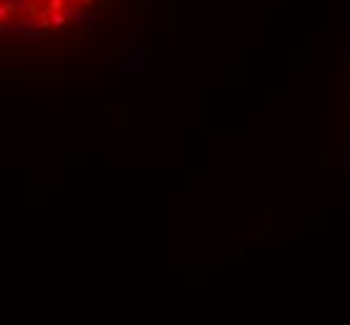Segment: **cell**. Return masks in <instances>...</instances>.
Here are the masks:
<instances>
[{"instance_id":"cell-1","label":"cell","mask_w":350,"mask_h":325,"mask_svg":"<svg viewBox=\"0 0 350 325\" xmlns=\"http://www.w3.org/2000/svg\"><path fill=\"white\" fill-rule=\"evenodd\" d=\"M28 30H38V15L35 13H28V15H23V18H18V20H13V25L8 28V35H23V33H28Z\"/></svg>"},{"instance_id":"cell-2","label":"cell","mask_w":350,"mask_h":325,"mask_svg":"<svg viewBox=\"0 0 350 325\" xmlns=\"http://www.w3.org/2000/svg\"><path fill=\"white\" fill-rule=\"evenodd\" d=\"M63 15L68 18V23L70 20H83V10H80V3H68L63 8Z\"/></svg>"},{"instance_id":"cell-3","label":"cell","mask_w":350,"mask_h":325,"mask_svg":"<svg viewBox=\"0 0 350 325\" xmlns=\"http://www.w3.org/2000/svg\"><path fill=\"white\" fill-rule=\"evenodd\" d=\"M68 25V18L63 13H50V28H65Z\"/></svg>"},{"instance_id":"cell-4","label":"cell","mask_w":350,"mask_h":325,"mask_svg":"<svg viewBox=\"0 0 350 325\" xmlns=\"http://www.w3.org/2000/svg\"><path fill=\"white\" fill-rule=\"evenodd\" d=\"M65 5H68V0H50V3H48V10H50V13H63Z\"/></svg>"},{"instance_id":"cell-5","label":"cell","mask_w":350,"mask_h":325,"mask_svg":"<svg viewBox=\"0 0 350 325\" xmlns=\"http://www.w3.org/2000/svg\"><path fill=\"white\" fill-rule=\"evenodd\" d=\"M8 18H10V10L5 8L3 0H0V23H3V20H8Z\"/></svg>"},{"instance_id":"cell-6","label":"cell","mask_w":350,"mask_h":325,"mask_svg":"<svg viewBox=\"0 0 350 325\" xmlns=\"http://www.w3.org/2000/svg\"><path fill=\"white\" fill-rule=\"evenodd\" d=\"M75 3H80V5H90L93 0H75Z\"/></svg>"},{"instance_id":"cell-7","label":"cell","mask_w":350,"mask_h":325,"mask_svg":"<svg viewBox=\"0 0 350 325\" xmlns=\"http://www.w3.org/2000/svg\"><path fill=\"white\" fill-rule=\"evenodd\" d=\"M0 35H8V30L3 28V23H0Z\"/></svg>"}]
</instances>
